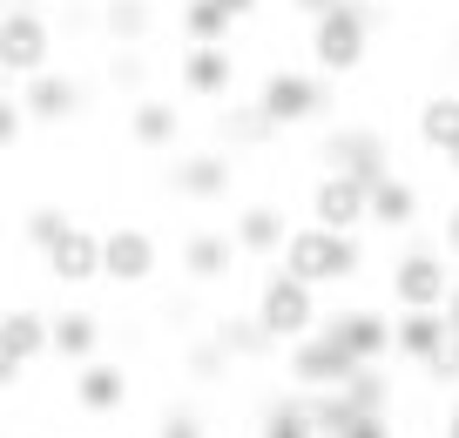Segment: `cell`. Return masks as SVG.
Wrapping results in <instances>:
<instances>
[{
    "label": "cell",
    "instance_id": "1",
    "mask_svg": "<svg viewBox=\"0 0 459 438\" xmlns=\"http://www.w3.org/2000/svg\"><path fill=\"white\" fill-rule=\"evenodd\" d=\"M277 270L298 283H311V290H325V283H351L365 270V243L344 236V229H317V223H290L284 243H277Z\"/></svg>",
    "mask_w": 459,
    "mask_h": 438
},
{
    "label": "cell",
    "instance_id": "2",
    "mask_svg": "<svg viewBox=\"0 0 459 438\" xmlns=\"http://www.w3.org/2000/svg\"><path fill=\"white\" fill-rule=\"evenodd\" d=\"M365 47H372V7L365 0H331L325 14H311V61L317 74H359Z\"/></svg>",
    "mask_w": 459,
    "mask_h": 438
},
{
    "label": "cell",
    "instance_id": "3",
    "mask_svg": "<svg viewBox=\"0 0 459 438\" xmlns=\"http://www.w3.org/2000/svg\"><path fill=\"white\" fill-rule=\"evenodd\" d=\"M392 357H412L432 384L453 391V371H459L453 365V304H439V311H399V324H392Z\"/></svg>",
    "mask_w": 459,
    "mask_h": 438
},
{
    "label": "cell",
    "instance_id": "4",
    "mask_svg": "<svg viewBox=\"0 0 459 438\" xmlns=\"http://www.w3.org/2000/svg\"><path fill=\"white\" fill-rule=\"evenodd\" d=\"M264 324V338L271 344H290L304 338V331H317V290L298 277H284V270H271V277L257 283V311H250Z\"/></svg>",
    "mask_w": 459,
    "mask_h": 438
},
{
    "label": "cell",
    "instance_id": "5",
    "mask_svg": "<svg viewBox=\"0 0 459 438\" xmlns=\"http://www.w3.org/2000/svg\"><path fill=\"white\" fill-rule=\"evenodd\" d=\"M257 108L271 128H298V122H317L331 108V82L325 74H304V68H271L257 88Z\"/></svg>",
    "mask_w": 459,
    "mask_h": 438
},
{
    "label": "cell",
    "instance_id": "6",
    "mask_svg": "<svg viewBox=\"0 0 459 438\" xmlns=\"http://www.w3.org/2000/svg\"><path fill=\"white\" fill-rule=\"evenodd\" d=\"M392 304L399 311H439L453 304V256L439 250H412L392 263Z\"/></svg>",
    "mask_w": 459,
    "mask_h": 438
},
{
    "label": "cell",
    "instance_id": "7",
    "mask_svg": "<svg viewBox=\"0 0 459 438\" xmlns=\"http://www.w3.org/2000/svg\"><path fill=\"white\" fill-rule=\"evenodd\" d=\"M48 55H55V28H48L41 7H7L0 14V74H41Z\"/></svg>",
    "mask_w": 459,
    "mask_h": 438
},
{
    "label": "cell",
    "instance_id": "8",
    "mask_svg": "<svg viewBox=\"0 0 459 438\" xmlns=\"http://www.w3.org/2000/svg\"><path fill=\"white\" fill-rule=\"evenodd\" d=\"M162 270V243L149 236L143 223H115L101 229V277L122 283V290H135V283H149Z\"/></svg>",
    "mask_w": 459,
    "mask_h": 438
},
{
    "label": "cell",
    "instance_id": "9",
    "mask_svg": "<svg viewBox=\"0 0 459 438\" xmlns=\"http://www.w3.org/2000/svg\"><path fill=\"white\" fill-rule=\"evenodd\" d=\"M325 162L338 176H351V183H372V176L392 169V142L378 135V128H365V122H344V128L325 135Z\"/></svg>",
    "mask_w": 459,
    "mask_h": 438
},
{
    "label": "cell",
    "instance_id": "10",
    "mask_svg": "<svg viewBox=\"0 0 459 438\" xmlns=\"http://www.w3.org/2000/svg\"><path fill=\"white\" fill-rule=\"evenodd\" d=\"M317 331H325L351 365H385L392 357V317L385 311H338V317H317Z\"/></svg>",
    "mask_w": 459,
    "mask_h": 438
},
{
    "label": "cell",
    "instance_id": "11",
    "mask_svg": "<svg viewBox=\"0 0 459 438\" xmlns=\"http://www.w3.org/2000/svg\"><path fill=\"white\" fill-rule=\"evenodd\" d=\"M284 371H290V384H298V391H331V384H344L359 365H351V357H344L325 331H304V338H290Z\"/></svg>",
    "mask_w": 459,
    "mask_h": 438
},
{
    "label": "cell",
    "instance_id": "12",
    "mask_svg": "<svg viewBox=\"0 0 459 438\" xmlns=\"http://www.w3.org/2000/svg\"><path fill=\"white\" fill-rule=\"evenodd\" d=\"M304 223L359 236V229H365V183H351V176L325 169V176L311 183V202H304Z\"/></svg>",
    "mask_w": 459,
    "mask_h": 438
},
{
    "label": "cell",
    "instance_id": "13",
    "mask_svg": "<svg viewBox=\"0 0 459 438\" xmlns=\"http://www.w3.org/2000/svg\"><path fill=\"white\" fill-rule=\"evenodd\" d=\"M41 263H48V277H55L61 290H82V283H95V277H101V229L68 223V229H61V236L41 250Z\"/></svg>",
    "mask_w": 459,
    "mask_h": 438
},
{
    "label": "cell",
    "instance_id": "14",
    "mask_svg": "<svg viewBox=\"0 0 459 438\" xmlns=\"http://www.w3.org/2000/svg\"><path fill=\"white\" fill-rule=\"evenodd\" d=\"M230 183H237V156L230 149H196V156H183L169 169V189L183 202H223Z\"/></svg>",
    "mask_w": 459,
    "mask_h": 438
},
{
    "label": "cell",
    "instance_id": "15",
    "mask_svg": "<svg viewBox=\"0 0 459 438\" xmlns=\"http://www.w3.org/2000/svg\"><path fill=\"white\" fill-rule=\"evenodd\" d=\"M82 108H88V88L74 82V74H61V68L28 74V88H21V115H28V122H74Z\"/></svg>",
    "mask_w": 459,
    "mask_h": 438
},
{
    "label": "cell",
    "instance_id": "16",
    "mask_svg": "<svg viewBox=\"0 0 459 438\" xmlns=\"http://www.w3.org/2000/svg\"><path fill=\"white\" fill-rule=\"evenodd\" d=\"M176 88H183L189 101H230V88H237V55L223 47H189L183 61H176Z\"/></svg>",
    "mask_w": 459,
    "mask_h": 438
},
{
    "label": "cell",
    "instance_id": "17",
    "mask_svg": "<svg viewBox=\"0 0 459 438\" xmlns=\"http://www.w3.org/2000/svg\"><path fill=\"white\" fill-rule=\"evenodd\" d=\"M284 229H290V216L277 210V202H244L237 223H230V243H237V256H250V263H271Z\"/></svg>",
    "mask_w": 459,
    "mask_h": 438
},
{
    "label": "cell",
    "instance_id": "18",
    "mask_svg": "<svg viewBox=\"0 0 459 438\" xmlns=\"http://www.w3.org/2000/svg\"><path fill=\"white\" fill-rule=\"evenodd\" d=\"M176 263H183V277H189V283H223L230 270L244 263V256H237L230 229H189L183 250H176Z\"/></svg>",
    "mask_w": 459,
    "mask_h": 438
},
{
    "label": "cell",
    "instance_id": "19",
    "mask_svg": "<svg viewBox=\"0 0 459 438\" xmlns=\"http://www.w3.org/2000/svg\"><path fill=\"white\" fill-rule=\"evenodd\" d=\"M129 142L149 149V156L176 149V142H183V108H176L169 95H135L129 101Z\"/></svg>",
    "mask_w": 459,
    "mask_h": 438
},
{
    "label": "cell",
    "instance_id": "20",
    "mask_svg": "<svg viewBox=\"0 0 459 438\" xmlns=\"http://www.w3.org/2000/svg\"><path fill=\"white\" fill-rule=\"evenodd\" d=\"M74 405L88 411V418H108V411L129 405V371L108 365V357H88V365H74Z\"/></svg>",
    "mask_w": 459,
    "mask_h": 438
},
{
    "label": "cell",
    "instance_id": "21",
    "mask_svg": "<svg viewBox=\"0 0 459 438\" xmlns=\"http://www.w3.org/2000/svg\"><path fill=\"white\" fill-rule=\"evenodd\" d=\"M365 223H378V229H412L419 223V189L405 183V176H372L365 183Z\"/></svg>",
    "mask_w": 459,
    "mask_h": 438
},
{
    "label": "cell",
    "instance_id": "22",
    "mask_svg": "<svg viewBox=\"0 0 459 438\" xmlns=\"http://www.w3.org/2000/svg\"><path fill=\"white\" fill-rule=\"evenodd\" d=\"M48 357H61V365L101 357V317L95 311H55L48 317Z\"/></svg>",
    "mask_w": 459,
    "mask_h": 438
},
{
    "label": "cell",
    "instance_id": "23",
    "mask_svg": "<svg viewBox=\"0 0 459 438\" xmlns=\"http://www.w3.org/2000/svg\"><path fill=\"white\" fill-rule=\"evenodd\" d=\"M210 338H216V351H223L230 365H257V357H271V351H277V344L264 338V324H257L250 311H230V317H216V331H210Z\"/></svg>",
    "mask_w": 459,
    "mask_h": 438
},
{
    "label": "cell",
    "instance_id": "24",
    "mask_svg": "<svg viewBox=\"0 0 459 438\" xmlns=\"http://www.w3.org/2000/svg\"><path fill=\"white\" fill-rule=\"evenodd\" d=\"M419 142H426L432 156H446V162L459 156V95H453V88L419 101Z\"/></svg>",
    "mask_w": 459,
    "mask_h": 438
},
{
    "label": "cell",
    "instance_id": "25",
    "mask_svg": "<svg viewBox=\"0 0 459 438\" xmlns=\"http://www.w3.org/2000/svg\"><path fill=\"white\" fill-rule=\"evenodd\" d=\"M0 344H7L21 365L48 357V317L34 311V304H14V311H0Z\"/></svg>",
    "mask_w": 459,
    "mask_h": 438
},
{
    "label": "cell",
    "instance_id": "26",
    "mask_svg": "<svg viewBox=\"0 0 459 438\" xmlns=\"http://www.w3.org/2000/svg\"><path fill=\"white\" fill-rule=\"evenodd\" d=\"M101 34L122 47H143L156 34V7L149 0H101Z\"/></svg>",
    "mask_w": 459,
    "mask_h": 438
},
{
    "label": "cell",
    "instance_id": "27",
    "mask_svg": "<svg viewBox=\"0 0 459 438\" xmlns=\"http://www.w3.org/2000/svg\"><path fill=\"white\" fill-rule=\"evenodd\" d=\"M216 135H223V142H230V156H237V149H264V142H271L277 128L264 122V108H257V101H230V108L216 115Z\"/></svg>",
    "mask_w": 459,
    "mask_h": 438
},
{
    "label": "cell",
    "instance_id": "28",
    "mask_svg": "<svg viewBox=\"0 0 459 438\" xmlns=\"http://www.w3.org/2000/svg\"><path fill=\"white\" fill-rule=\"evenodd\" d=\"M230 28H237V21H230L216 0H189V7H183V41L189 47H223Z\"/></svg>",
    "mask_w": 459,
    "mask_h": 438
},
{
    "label": "cell",
    "instance_id": "29",
    "mask_svg": "<svg viewBox=\"0 0 459 438\" xmlns=\"http://www.w3.org/2000/svg\"><path fill=\"white\" fill-rule=\"evenodd\" d=\"M68 223H74V216L61 210V202H34V210H28V223H21V236H28L34 250H48V243H55Z\"/></svg>",
    "mask_w": 459,
    "mask_h": 438
},
{
    "label": "cell",
    "instance_id": "30",
    "mask_svg": "<svg viewBox=\"0 0 459 438\" xmlns=\"http://www.w3.org/2000/svg\"><path fill=\"white\" fill-rule=\"evenodd\" d=\"M183 371L196 384H216V378H230V357L216 351V338H203V344H189V351H183Z\"/></svg>",
    "mask_w": 459,
    "mask_h": 438
},
{
    "label": "cell",
    "instance_id": "31",
    "mask_svg": "<svg viewBox=\"0 0 459 438\" xmlns=\"http://www.w3.org/2000/svg\"><path fill=\"white\" fill-rule=\"evenodd\" d=\"M257 438H311V425H304L298 398H277V405L264 411V432H257Z\"/></svg>",
    "mask_w": 459,
    "mask_h": 438
},
{
    "label": "cell",
    "instance_id": "32",
    "mask_svg": "<svg viewBox=\"0 0 459 438\" xmlns=\"http://www.w3.org/2000/svg\"><path fill=\"white\" fill-rule=\"evenodd\" d=\"M108 82H115V88H129V95H143V82H149L143 55H135V47H122V55H108Z\"/></svg>",
    "mask_w": 459,
    "mask_h": 438
},
{
    "label": "cell",
    "instance_id": "33",
    "mask_svg": "<svg viewBox=\"0 0 459 438\" xmlns=\"http://www.w3.org/2000/svg\"><path fill=\"white\" fill-rule=\"evenodd\" d=\"M338 438H399V432H392V411H359V418H344Z\"/></svg>",
    "mask_w": 459,
    "mask_h": 438
},
{
    "label": "cell",
    "instance_id": "34",
    "mask_svg": "<svg viewBox=\"0 0 459 438\" xmlns=\"http://www.w3.org/2000/svg\"><path fill=\"white\" fill-rule=\"evenodd\" d=\"M156 438H210V432H203V418H196V411H162Z\"/></svg>",
    "mask_w": 459,
    "mask_h": 438
},
{
    "label": "cell",
    "instance_id": "35",
    "mask_svg": "<svg viewBox=\"0 0 459 438\" xmlns=\"http://www.w3.org/2000/svg\"><path fill=\"white\" fill-rule=\"evenodd\" d=\"M28 135V115L14 108V101H0V149H7V142H21Z\"/></svg>",
    "mask_w": 459,
    "mask_h": 438
},
{
    "label": "cell",
    "instance_id": "36",
    "mask_svg": "<svg viewBox=\"0 0 459 438\" xmlns=\"http://www.w3.org/2000/svg\"><path fill=\"white\" fill-rule=\"evenodd\" d=\"M21 378H28V365H21V357L7 351V344H0V391H14Z\"/></svg>",
    "mask_w": 459,
    "mask_h": 438
},
{
    "label": "cell",
    "instance_id": "37",
    "mask_svg": "<svg viewBox=\"0 0 459 438\" xmlns=\"http://www.w3.org/2000/svg\"><path fill=\"white\" fill-rule=\"evenodd\" d=\"M216 7H223L230 21H250V14H257V0H216Z\"/></svg>",
    "mask_w": 459,
    "mask_h": 438
},
{
    "label": "cell",
    "instance_id": "38",
    "mask_svg": "<svg viewBox=\"0 0 459 438\" xmlns=\"http://www.w3.org/2000/svg\"><path fill=\"white\" fill-rule=\"evenodd\" d=\"M290 7H298V14H304V21H311V14H325L331 0H290Z\"/></svg>",
    "mask_w": 459,
    "mask_h": 438
}]
</instances>
